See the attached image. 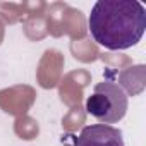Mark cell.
I'll list each match as a JSON object with an SVG mask.
<instances>
[{
  "label": "cell",
  "instance_id": "cell-1",
  "mask_svg": "<svg viewBox=\"0 0 146 146\" xmlns=\"http://www.w3.org/2000/svg\"><path fill=\"white\" fill-rule=\"evenodd\" d=\"M93 40L108 50H127L143 38L146 9L137 0H98L88 17Z\"/></svg>",
  "mask_w": 146,
  "mask_h": 146
},
{
  "label": "cell",
  "instance_id": "cell-2",
  "mask_svg": "<svg viewBox=\"0 0 146 146\" xmlns=\"http://www.w3.org/2000/svg\"><path fill=\"white\" fill-rule=\"evenodd\" d=\"M127 95L125 91L110 81L98 83L95 91L86 100V112L93 115L100 124H115L124 119L127 112Z\"/></svg>",
  "mask_w": 146,
  "mask_h": 146
},
{
  "label": "cell",
  "instance_id": "cell-3",
  "mask_svg": "<svg viewBox=\"0 0 146 146\" xmlns=\"http://www.w3.org/2000/svg\"><path fill=\"white\" fill-rule=\"evenodd\" d=\"M76 146H125V143L120 129L108 124H93L81 131Z\"/></svg>",
  "mask_w": 146,
  "mask_h": 146
}]
</instances>
